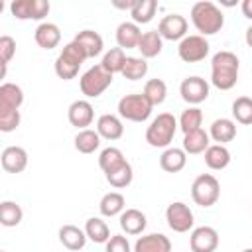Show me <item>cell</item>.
<instances>
[{
    "instance_id": "ba28073f",
    "label": "cell",
    "mask_w": 252,
    "mask_h": 252,
    "mask_svg": "<svg viewBox=\"0 0 252 252\" xmlns=\"http://www.w3.org/2000/svg\"><path fill=\"white\" fill-rule=\"evenodd\" d=\"M209 49H211V45L203 35H185L179 41L177 55L185 63H197L209 55Z\"/></svg>"
},
{
    "instance_id": "44dd1931",
    "label": "cell",
    "mask_w": 252,
    "mask_h": 252,
    "mask_svg": "<svg viewBox=\"0 0 252 252\" xmlns=\"http://www.w3.org/2000/svg\"><path fill=\"white\" fill-rule=\"evenodd\" d=\"M59 242L67 248V250H81L85 248L87 244V234H85V228H79L75 224H63L59 228Z\"/></svg>"
},
{
    "instance_id": "277c9868",
    "label": "cell",
    "mask_w": 252,
    "mask_h": 252,
    "mask_svg": "<svg viewBox=\"0 0 252 252\" xmlns=\"http://www.w3.org/2000/svg\"><path fill=\"white\" fill-rule=\"evenodd\" d=\"M177 126H179V122L175 120L173 114L161 112L148 126V130H146V142L152 148H167L173 142V136H175Z\"/></svg>"
},
{
    "instance_id": "bcb514c9",
    "label": "cell",
    "mask_w": 252,
    "mask_h": 252,
    "mask_svg": "<svg viewBox=\"0 0 252 252\" xmlns=\"http://www.w3.org/2000/svg\"><path fill=\"white\" fill-rule=\"evenodd\" d=\"M242 252H252V248H246V250H242Z\"/></svg>"
},
{
    "instance_id": "cb8c5ba5",
    "label": "cell",
    "mask_w": 252,
    "mask_h": 252,
    "mask_svg": "<svg viewBox=\"0 0 252 252\" xmlns=\"http://www.w3.org/2000/svg\"><path fill=\"white\" fill-rule=\"evenodd\" d=\"M73 41H77V43L85 49V53H87L89 59L100 55V53H102V47H104V41H102L100 33H96V32H93V30H83V32H79Z\"/></svg>"
},
{
    "instance_id": "7dc6e473",
    "label": "cell",
    "mask_w": 252,
    "mask_h": 252,
    "mask_svg": "<svg viewBox=\"0 0 252 252\" xmlns=\"http://www.w3.org/2000/svg\"><path fill=\"white\" fill-rule=\"evenodd\" d=\"M2 252H6V250H2Z\"/></svg>"
},
{
    "instance_id": "ffe728a7",
    "label": "cell",
    "mask_w": 252,
    "mask_h": 252,
    "mask_svg": "<svg viewBox=\"0 0 252 252\" xmlns=\"http://www.w3.org/2000/svg\"><path fill=\"white\" fill-rule=\"evenodd\" d=\"M96 132L104 140H118L124 134V124L116 114H102L96 120Z\"/></svg>"
},
{
    "instance_id": "f6af8a7d",
    "label": "cell",
    "mask_w": 252,
    "mask_h": 252,
    "mask_svg": "<svg viewBox=\"0 0 252 252\" xmlns=\"http://www.w3.org/2000/svg\"><path fill=\"white\" fill-rule=\"evenodd\" d=\"M244 39H246V45L252 49V26L246 30V33H244Z\"/></svg>"
},
{
    "instance_id": "4fadbf2b",
    "label": "cell",
    "mask_w": 252,
    "mask_h": 252,
    "mask_svg": "<svg viewBox=\"0 0 252 252\" xmlns=\"http://www.w3.org/2000/svg\"><path fill=\"white\" fill-rule=\"evenodd\" d=\"M191 252H215L219 246V232L213 226H197L189 236Z\"/></svg>"
},
{
    "instance_id": "ab89813d",
    "label": "cell",
    "mask_w": 252,
    "mask_h": 252,
    "mask_svg": "<svg viewBox=\"0 0 252 252\" xmlns=\"http://www.w3.org/2000/svg\"><path fill=\"white\" fill-rule=\"evenodd\" d=\"M232 116L240 124H252V98L250 96H238L232 102Z\"/></svg>"
},
{
    "instance_id": "4316f807",
    "label": "cell",
    "mask_w": 252,
    "mask_h": 252,
    "mask_svg": "<svg viewBox=\"0 0 252 252\" xmlns=\"http://www.w3.org/2000/svg\"><path fill=\"white\" fill-rule=\"evenodd\" d=\"M161 47H163V39H161V35L158 33V30L144 32V33H142L140 43H138V49H140V53H142L144 59L158 57V55L161 53Z\"/></svg>"
},
{
    "instance_id": "9a60e30c",
    "label": "cell",
    "mask_w": 252,
    "mask_h": 252,
    "mask_svg": "<svg viewBox=\"0 0 252 252\" xmlns=\"http://www.w3.org/2000/svg\"><path fill=\"white\" fill-rule=\"evenodd\" d=\"M0 161L8 173H22L28 167V152L22 146H8L2 150Z\"/></svg>"
},
{
    "instance_id": "9c48e42d",
    "label": "cell",
    "mask_w": 252,
    "mask_h": 252,
    "mask_svg": "<svg viewBox=\"0 0 252 252\" xmlns=\"http://www.w3.org/2000/svg\"><path fill=\"white\" fill-rule=\"evenodd\" d=\"M165 220H167V226L173 232H187L189 228H193V222H195L193 211L183 201H173V203L167 205Z\"/></svg>"
},
{
    "instance_id": "f546056e",
    "label": "cell",
    "mask_w": 252,
    "mask_h": 252,
    "mask_svg": "<svg viewBox=\"0 0 252 252\" xmlns=\"http://www.w3.org/2000/svg\"><path fill=\"white\" fill-rule=\"evenodd\" d=\"M85 234H87V238H91L96 244H106L110 240V236H112L108 224L100 217H91L85 222Z\"/></svg>"
},
{
    "instance_id": "d590c367",
    "label": "cell",
    "mask_w": 252,
    "mask_h": 252,
    "mask_svg": "<svg viewBox=\"0 0 252 252\" xmlns=\"http://www.w3.org/2000/svg\"><path fill=\"white\" fill-rule=\"evenodd\" d=\"M142 94L152 102V106H158L165 100L167 96V85L161 81V79H150L146 85H144V91Z\"/></svg>"
},
{
    "instance_id": "d6a6232c",
    "label": "cell",
    "mask_w": 252,
    "mask_h": 252,
    "mask_svg": "<svg viewBox=\"0 0 252 252\" xmlns=\"http://www.w3.org/2000/svg\"><path fill=\"white\" fill-rule=\"evenodd\" d=\"M156 10H158L156 0H136L134 8L130 10V16L134 24H150L156 16Z\"/></svg>"
},
{
    "instance_id": "3957f363",
    "label": "cell",
    "mask_w": 252,
    "mask_h": 252,
    "mask_svg": "<svg viewBox=\"0 0 252 252\" xmlns=\"http://www.w3.org/2000/svg\"><path fill=\"white\" fill-rule=\"evenodd\" d=\"M87 59H89V57H87L85 49H83L77 41H69V43L61 49V53L57 55V59H55V75H57L59 79H63V81H71V79L77 77L81 65H83Z\"/></svg>"
},
{
    "instance_id": "f1b7e54d",
    "label": "cell",
    "mask_w": 252,
    "mask_h": 252,
    "mask_svg": "<svg viewBox=\"0 0 252 252\" xmlns=\"http://www.w3.org/2000/svg\"><path fill=\"white\" fill-rule=\"evenodd\" d=\"M124 207H126V199L122 193L118 191H110L106 195H102L100 203H98V209H100V215L102 217H116V215H122L124 213Z\"/></svg>"
},
{
    "instance_id": "ac0fdd59",
    "label": "cell",
    "mask_w": 252,
    "mask_h": 252,
    "mask_svg": "<svg viewBox=\"0 0 252 252\" xmlns=\"http://www.w3.org/2000/svg\"><path fill=\"white\" fill-rule=\"evenodd\" d=\"M24 102V91L16 83H2L0 85V112L18 110Z\"/></svg>"
},
{
    "instance_id": "2e32d148",
    "label": "cell",
    "mask_w": 252,
    "mask_h": 252,
    "mask_svg": "<svg viewBox=\"0 0 252 252\" xmlns=\"http://www.w3.org/2000/svg\"><path fill=\"white\" fill-rule=\"evenodd\" d=\"M134 252H171V242L161 232L144 234L136 240Z\"/></svg>"
},
{
    "instance_id": "e575fe53",
    "label": "cell",
    "mask_w": 252,
    "mask_h": 252,
    "mask_svg": "<svg viewBox=\"0 0 252 252\" xmlns=\"http://www.w3.org/2000/svg\"><path fill=\"white\" fill-rule=\"evenodd\" d=\"M24 219V211L14 201H2L0 203V222L4 226H18Z\"/></svg>"
},
{
    "instance_id": "1f68e13d",
    "label": "cell",
    "mask_w": 252,
    "mask_h": 252,
    "mask_svg": "<svg viewBox=\"0 0 252 252\" xmlns=\"http://www.w3.org/2000/svg\"><path fill=\"white\" fill-rule=\"evenodd\" d=\"M100 146V134L96 130H79L75 136V150L79 154H93Z\"/></svg>"
},
{
    "instance_id": "5b68a950",
    "label": "cell",
    "mask_w": 252,
    "mask_h": 252,
    "mask_svg": "<svg viewBox=\"0 0 252 252\" xmlns=\"http://www.w3.org/2000/svg\"><path fill=\"white\" fill-rule=\"evenodd\" d=\"M112 85V75L108 71L102 69V65H93L89 71H85L79 79V87L81 93L89 98H96L100 96L108 87Z\"/></svg>"
},
{
    "instance_id": "52a82bcc",
    "label": "cell",
    "mask_w": 252,
    "mask_h": 252,
    "mask_svg": "<svg viewBox=\"0 0 252 252\" xmlns=\"http://www.w3.org/2000/svg\"><path fill=\"white\" fill-rule=\"evenodd\" d=\"M191 197L199 207H213L220 197V183L211 173H201L191 185Z\"/></svg>"
},
{
    "instance_id": "d6986e66",
    "label": "cell",
    "mask_w": 252,
    "mask_h": 252,
    "mask_svg": "<svg viewBox=\"0 0 252 252\" xmlns=\"http://www.w3.org/2000/svg\"><path fill=\"white\" fill-rule=\"evenodd\" d=\"M140 37H142L140 26L134 22H122L116 28V43L120 49H134V47L138 49Z\"/></svg>"
},
{
    "instance_id": "6da1fadb",
    "label": "cell",
    "mask_w": 252,
    "mask_h": 252,
    "mask_svg": "<svg viewBox=\"0 0 252 252\" xmlns=\"http://www.w3.org/2000/svg\"><path fill=\"white\" fill-rule=\"evenodd\" d=\"M240 61L232 51H219L211 59V83L219 91H230L238 81Z\"/></svg>"
},
{
    "instance_id": "7c38bea8",
    "label": "cell",
    "mask_w": 252,
    "mask_h": 252,
    "mask_svg": "<svg viewBox=\"0 0 252 252\" xmlns=\"http://www.w3.org/2000/svg\"><path fill=\"white\" fill-rule=\"evenodd\" d=\"M158 33L161 35V39H169V41H177L183 39L187 33V20L181 14H167L159 20L158 26Z\"/></svg>"
},
{
    "instance_id": "60d3db41",
    "label": "cell",
    "mask_w": 252,
    "mask_h": 252,
    "mask_svg": "<svg viewBox=\"0 0 252 252\" xmlns=\"http://www.w3.org/2000/svg\"><path fill=\"white\" fill-rule=\"evenodd\" d=\"M14 53H16V41H14V37L2 35L0 37V65L2 67H8V63L14 57Z\"/></svg>"
},
{
    "instance_id": "f35d334b",
    "label": "cell",
    "mask_w": 252,
    "mask_h": 252,
    "mask_svg": "<svg viewBox=\"0 0 252 252\" xmlns=\"http://www.w3.org/2000/svg\"><path fill=\"white\" fill-rule=\"evenodd\" d=\"M122 161H126V158H124L122 150H118V148H114V146L104 148V150L100 152V156H98V165H100V169H102L104 173L110 171V169H114V167H118Z\"/></svg>"
},
{
    "instance_id": "ee69618b",
    "label": "cell",
    "mask_w": 252,
    "mask_h": 252,
    "mask_svg": "<svg viewBox=\"0 0 252 252\" xmlns=\"http://www.w3.org/2000/svg\"><path fill=\"white\" fill-rule=\"evenodd\" d=\"M242 14H244L248 20H252V0H244V2H242Z\"/></svg>"
},
{
    "instance_id": "7bdbcfd3",
    "label": "cell",
    "mask_w": 252,
    "mask_h": 252,
    "mask_svg": "<svg viewBox=\"0 0 252 252\" xmlns=\"http://www.w3.org/2000/svg\"><path fill=\"white\" fill-rule=\"evenodd\" d=\"M104 252H132V248H130V242H128L126 236H122V234H112L110 240L106 242Z\"/></svg>"
},
{
    "instance_id": "4dcf8cb0",
    "label": "cell",
    "mask_w": 252,
    "mask_h": 252,
    "mask_svg": "<svg viewBox=\"0 0 252 252\" xmlns=\"http://www.w3.org/2000/svg\"><path fill=\"white\" fill-rule=\"evenodd\" d=\"M104 177H106V181H108L114 189H124V187H128V185L132 183L134 171H132V165H130L128 161H122L118 167L106 171Z\"/></svg>"
},
{
    "instance_id": "8fae6325",
    "label": "cell",
    "mask_w": 252,
    "mask_h": 252,
    "mask_svg": "<svg viewBox=\"0 0 252 252\" xmlns=\"http://www.w3.org/2000/svg\"><path fill=\"white\" fill-rule=\"evenodd\" d=\"M179 94H181V98H183L187 104L197 106V104H201L203 100H207V96H209V83H207L205 79L197 77V75L187 77V79H183L181 85H179Z\"/></svg>"
},
{
    "instance_id": "7a4b0ae2",
    "label": "cell",
    "mask_w": 252,
    "mask_h": 252,
    "mask_svg": "<svg viewBox=\"0 0 252 252\" xmlns=\"http://www.w3.org/2000/svg\"><path fill=\"white\" fill-rule=\"evenodd\" d=\"M191 22L197 28L199 35L205 37L220 32V28L224 26V16L217 4L209 0H201V2H195L191 8Z\"/></svg>"
},
{
    "instance_id": "d4e9b609",
    "label": "cell",
    "mask_w": 252,
    "mask_h": 252,
    "mask_svg": "<svg viewBox=\"0 0 252 252\" xmlns=\"http://www.w3.org/2000/svg\"><path fill=\"white\" fill-rule=\"evenodd\" d=\"M209 136L217 144H220V146H224L226 142H232L234 136H236V124H234V120H230V118H217L211 124Z\"/></svg>"
},
{
    "instance_id": "5bb4252c",
    "label": "cell",
    "mask_w": 252,
    "mask_h": 252,
    "mask_svg": "<svg viewBox=\"0 0 252 252\" xmlns=\"http://www.w3.org/2000/svg\"><path fill=\"white\" fill-rule=\"evenodd\" d=\"M67 116H69L71 126H75L79 130H87V126L93 124L94 110H93V104L89 100H75L69 104Z\"/></svg>"
},
{
    "instance_id": "484cf974",
    "label": "cell",
    "mask_w": 252,
    "mask_h": 252,
    "mask_svg": "<svg viewBox=\"0 0 252 252\" xmlns=\"http://www.w3.org/2000/svg\"><path fill=\"white\" fill-rule=\"evenodd\" d=\"M209 140H211V136H209V132H205L203 128L193 130V132H189V134L183 136V150H185V154H191V156L205 154L207 148L211 146Z\"/></svg>"
},
{
    "instance_id": "83f0119b",
    "label": "cell",
    "mask_w": 252,
    "mask_h": 252,
    "mask_svg": "<svg viewBox=\"0 0 252 252\" xmlns=\"http://www.w3.org/2000/svg\"><path fill=\"white\" fill-rule=\"evenodd\" d=\"M205 163H207V167H211L215 171H220L230 163V152L226 150V146L211 144L205 152Z\"/></svg>"
},
{
    "instance_id": "8d00e7d4",
    "label": "cell",
    "mask_w": 252,
    "mask_h": 252,
    "mask_svg": "<svg viewBox=\"0 0 252 252\" xmlns=\"http://www.w3.org/2000/svg\"><path fill=\"white\" fill-rule=\"evenodd\" d=\"M203 122V112L199 106H189L181 112L179 116V128L183 130V134H189L193 130H199Z\"/></svg>"
},
{
    "instance_id": "30bf717a",
    "label": "cell",
    "mask_w": 252,
    "mask_h": 252,
    "mask_svg": "<svg viewBox=\"0 0 252 252\" xmlns=\"http://www.w3.org/2000/svg\"><path fill=\"white\" fill-rule=\"evenodd\" d=\"M49 8L47 0H14L10 4V12L18 20H43Z\"/></svg>"
},
{
    "instance_id": "8992f818",
    "label": "cell",
    "mask_w": 252,
    "mask_h": 252,
    "mask_svg": "<svg viewBox=\"0 0 252 252\" xmlns=\"http://www.w3.org/2000/svg\"><path fill=\"white\" fill-rule=\"evenodd\" d=\"M152 102L142 94V93H134V94H124L118 100V114L130 122H144L150 118L152 114Z\"/></svg>"
},
{
    "instance_id": "e0dca14e",
    "label": "cell",
    "mask_w": 252,
    "mask_h": 252,
    "mask_svg": "<svg viewBox=\"0 0 252 252\" xmlns=\"http://www.w3.org/2000/svg\"><path fill=\"white\" fill-rule=\"evenodd\" d=\"M33 39H35V43L41 49H53V47H57L59 41H61L59 26L57 24H51V22H41L35 28V32H33Z\"/></svg>"
},
{
    "instance_id": "836d02e7",
    "label": "cell",
    "mask_w": 252,
    "mask_h": 252,
    "mask_svg": "<svg viewBox=\"0 0 252 252\" xmlns=\"http://www.w3.org/2000/svg\"><path fill=\"white\" fill-rule=\"evenodd\" d=\"M126 59H128V57L124 55V49H120V47H112V49H108V51L102 55L100 65H102L104 71H108L110 75H114V73H122Z\"/></svg>"
},
{
    "instance_id": "7402d4cb",
    "label": "cell",
    "mask_w": 252,
    "mask_h": 252,
    "mask_svg": "<svg viewBox=\"0 0 252 252\" xmlns=\"http://www.w3.org/2000/svg\"><path fill=\"white\" fill-rule=\"evenodd\" d=\"M187 154L183 148H165V152L159 156V167L167 173H177L185 167Z\"/></svg>"
},
{
    "instance_id": "b9f144b4",
    "label": "cell",
    "mask_w": 252,
    "mask_h": 252,
    "mask_svg": "<svg viewBox=\"0 0 252 252\" xmlns=\"http://www.w3.org/2000/svg\"><path fill=\"white\" fill-rule=\"evenodd\" d=\"M20 110H10V112H0V130L4 134L8 132H14L18 126H20Z\"/></svg>"
},
{
    "instance_id": "603a6c76",
    "label": "cell",
    "mask_w": 252,
    "mask_h": 252,
    "mask_svg": "<svg viewBox=\"0 0 252 252\" xmlns=\"http://www.w3.org/2000/svg\"><path fill=\"white\" fill-rule=\"evenodd\" d=\"M148 220H146V215L138 209H124V213L120 215V228L126 232V234H142L144 228H146Z\"/></svg>"
},
{
    "instance_id": "74e56055",
    "label": "cell",
    "mask_w": 252,
    "mask_h": 252,
    "mask_svg": "<svg viewBox=\"0 0 252 252\" xmlns=\"http://www.w3.org/2000/svg\"><path fill=\"white\" fill-rule=\"evenodd\" d=\"M148 73V63L144 57H128L122 69V77L128 81H138L144 79Z\"/></svg>"
}]
</instances>
